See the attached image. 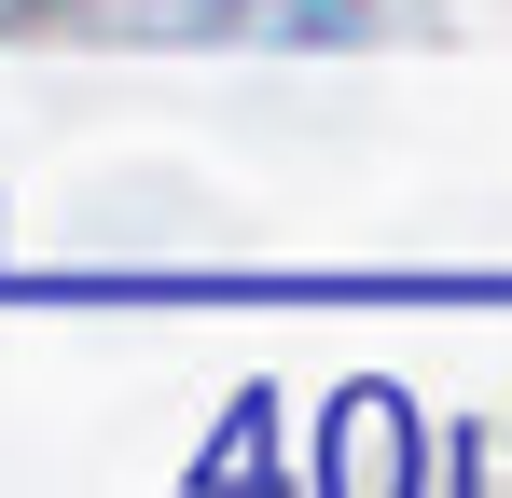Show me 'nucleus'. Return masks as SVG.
I'll list each match as a JSON object with an SVG mask.
<instances>
[{
  "label": "nucleus",
  "mask_w": 512,
  "mask_h": 498,
  "mask_svg": "<svg viewBox=\"0 0 512 498\" xmlns=\"http://www.w3.org/2000/svg\"><path fill=\"white\" fill-rule=\"evenodd\" d=\"M167 28H236V42H360V0H153Z\"/></svg>",
  "instance_id": "obj_1"
}]
</instances>
